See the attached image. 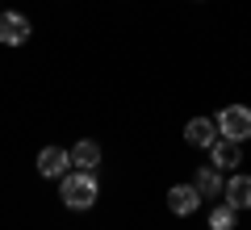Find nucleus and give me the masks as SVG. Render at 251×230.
<instances>
[{"instance_id": "3", "label": "nucleus", "mask_w": 251, "mask_h": 230, "mask_svg": "<svg viewBox=\"0 0 251 230\" xmlns=\"http://www.w3.org/2000/svg\"><path fill=\"white\" fill-rule=\"evenodd\" d=\"M38 172H42V180H63L72 172V151L67 147H42L38 151Z\"/></svg>"}, {"instance_id": "9", "label": "nucleus", "mask_w": 251, "mask_h": 230, "mask_svg": "<svg viewBox=\"0 0 251 230\" xmlns=\"http://www.w3.org/2000/svg\"><path fill=\"white\" fill-rule=\"evenodd\" d=\"M72 168L75 172H97L100 168V142H92V138L75 142L72 147Z\"/></svg>"}, {"instance_id": "10", "label": "nucleus", "mask_w": 251, "mask_h": 230, "mask_svg": "<svg viewBox=\"0 0 251 230\" xmlns=\"http://www.w3.org/2000/svg\"><path fill=\"white\" fill-rule=\"evenodd\" d=\"M193 184H197V193L205 197V201H214L218 193H226V180H222V172L209 163V168H197V176H193Z\"/></svg>"}, {"instance_id": "1", "label": "nucleus", "mask_w": 251, "mask_h": 230, "mask_svg": "<svg viewBox=\"0 0 251 230\" xmlns=\"http://www.w3.org/2000/svg\"><path fill=\"white\" fill-rule=\"evenodd\" d=\"M97 197H100V184H97V172H67V176L59 180V201L67 205V209H75V213H84V209H92L97 205Z\"/></svg>"}, {"instance_id": "8", "label": "nucleus", "mask_w": 251, "mask_h": 230, "mask_svg": "<svg viewBox=\"0 0 251 230\" xmlns=\"http://www.w3.org/2000/svg\"><path fill=\"white\" fill-rule=\"evenodd\" d=\"M226 201L234 205V209H251V176L247 172H234V176H226Z\"/></svg>"}, {"instance_id": "5", "label": "nucleus", "mask_w": 251, "mask_h": 230, "mask_svg": "<svg viewBox=\"0 0 251 230\" xmlns=\"http://www.w3.org/2000/svg\"><path fill=\"white\" fill-rule=\"evenodd\" d=\"M201 201H205V197L197 193V184H172V188H168V209L176 213V218L197 213V209H201Z\"/></svg>"}, {"instance_id": "7", "label": "nucleus", "mask_w": 251, "mask_h": 230, "mask_svg": "<svg viewBox=\"0 0 251 230\" xmlns=\"http://www.w3.org/2000/svg\"><path fill=\"white\" fill-rule=\"evenodd\" d=\"M209 163H214L218 172H226V168H239V163H243V142L218 138L214 147H209Z\"/></svg>"}, {"instance_id": "6", "label": "nucleus", "mask_w": 251, "mask_h": 230, "mask_svg": "<svg viewBox=\"0 0 251 230\" xmlns=\"http://www.w3.org/2000/svg\"><path fill=\"white\" fill-rule=\"evenodd\" d=\"M0 42L4 46H25L29 42V17L25 13H0Z\"/></svg>"}, {"instance_id": "11", "label": "nucleus", "mask_w": 251, "mask_h": 230, "mask_svg": "<svg viewBox=\"0 0 251 230\" xmlns=\"http://www.w3.org/2000/svg\"><path fill=\"white\" fill-rule=\"evenodd\" d=\"M234 226H239V209H234L230 201H222V205L209 209V230H234Z\"/></svg>"}, {"instance_id": "2", "label": "nucleus", "mask_w": 251, "mask_h": 230, "mask_svg": "<svg viewBox=\"0 0 251 230\" xmlns=\"http://www.w3.org/2000/svg\"><path fill=\"white\" fill-rule=\"evenodd\" d=\"M218 130L230 142H247L251 138V109L247 105H226L222 113H218Z\"/></svg>"}, {"instance_id": "4", "label": "nucleus", "mask_w": 251, "mask_h": 230, "mask_svg": "<svg viewBox=\"0 0 251 230\" xmlns=\"http://www.w3.org/2000/svg\"><path fill=\"white\" fill-rule=\"evenodd\" d=\"M218 138H222V130H218V117H193V122L184 126V142H188V147L209 151Z\"/></svg>"}]
</instances>
